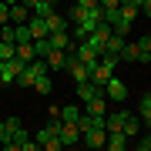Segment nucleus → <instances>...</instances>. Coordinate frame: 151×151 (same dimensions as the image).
Here are the masks:
<instances>
[{"label": "nucleus", "instance_id": "nucleus-1", "mask_svg": "<svg viewBox=\"0 0 151 151\" xmlns=\"http://www.w3.org/2000/svg\"><path fill=\"white\" fill-rule=\"evenodd\" d=\"M111 34H114V27H111L108 20H101V24H97V27L91 30V37H87V44H91V47L97 50V54H101V50H104V44H108V37H111Z\"/></svg>", "mask_w": 151, "mask_h": 151}, {"label": "nucleus", "instance_id": "nucleus-2", "mask_svg": "<svg viewBox=\"0 0 151 151\" xmlns=\"http://www.w3.org/2000/svg\"><path fill=\"white\" fill-rule=\"evenodd\" d=\"M37 145H40L44 151H60V148H64V145H60V134L50 128V124H44V128L37 131Z\"/></svg>", "mask_w": 151, "mask_h": 151}, {"label": "nucleus", "instance_id": "nucleus-3", "mask_svg": "<svg viewBox=\"0 0 151 151\" xmlns=\"http://www.w3.org/2000/svg\"><path fill=\"white\" fill-rule=\"evenodd\" d=\"M24 67H27V64H24L20 57H10V60H0V81H4V84H14V81H17V74H20Z\"/></svg>", "mask_w": 151, "mask_h": 151}, {"label": "nucleus", "instance_id": "nucleus-4", "mask_svg": "<svg viewBox=\"0 0 151 151\" xmlns=\"http://www.w3.org/2000/svg\"><path fill=\"white\" fill-rule=\"evenodd\" d=\"M77 60H81L87 70H94L97 64H101V54H97V50H94L87 40H81V44H77Z\"/></svg>", "mask_w": 151, "mask_h": 151}, {"label": "nucleus", "instance_id": "nucleus-5", "mask_svg": "<svg viewBox=\"0 0 151 151\" xmlns=\"http://www.w3.org/2000/svg\"><path fill=\"white\" fill-rule=\"evenodd\" d=\"M57 134H60V145H64V148H70V145H81V128H77V121H64Z\"/></svg>", "mask_w": 151, "mask_h": 151}, {"label": "nucleus", "instance_id": "nucleus-6", "mask_svg": "<svg viewBox=\"0 0 151 151\" xmlns=\"http://www.w3.org/2000/svg\"><path fill=\"white\" fill-rule=\"evenodd\" d=\"M124 44H128V37H124V34H111L108 44H104V50H101V57H121Z\"/></svg>", "mask_w": 151, "mask_h": 151}, {"label": "nucleus", "instance_id": "nucleus-7", "mask_svg": "<svg viewBox=\"0 0 151 151\" xmlns=\"http://www.w3.org/2000/svg\"><path fill=\"white\" fill-rule=\"evenodd\" d=\"M104 94H108V101L121 104L124 97H128V87H124V81H118V77H111V81L104 84Z\"/></svg>", "mask_w": 151, "mask_h": 151}, {"label": "nucleus", "instance_id": "nucleus-8", "mask_svg": "<svg viewBox=\"0 0 151 151\" xmlns=\"http://www.w3.org/2000/svg\"><path fill=\"white\" fill-rule=\"evenodd\" d=\"M44 60H47V67H50V70H67V50L50 47L47 54H44Z\"/></svg>", "mask_w": 151, "mask_h": 151}, {"label": "nucleus", "instance_id": "nucleus-9", "mask_svg": "<svg viewBox=\"0 0 151 151\" xmlns=\"http://www.w3.org/2000/svg\"><path fill=\"white\" fill-rule=\"evenodd\" d=\"M81 141L87 148H104V141H108V131H101V128H91V131H84Z\"/></svg>", "mask_w": 151, "mask_h": 151}, {"label": "nucleus", "instance_id": "nucleus-10", "mask_svg": "<svg viewBox=\"0 0 151 151\" xmlns=\"http://www.w3.org/2000/svg\"><path fill=\"white\" fill-rule=\"evenodd\" d=\"M27 27H30V37L34 40H40V37H47V20H44V17H37V14H30V20H27Z\"/></svg>", "mask_w": 151, "mask_h": 151}, {"label": "nucleus", "instance_id": "nucleus-11", "mask_svg": "<svg viewBox=\"0 0 151 151\" xmlns=\"http://www.w3.org/2000/svg\"><path fill=\"white\" fill-rule=\"evenodd\" d=\"M101 91H104V87H97V84L91 81V77H87V81H81V84H77V97H81V101H84V104H87V101H91V97H94V94H101Z\"/></svg>", "mask_w": 151, "mask_h": 151}, {"label": "nucleus", "instance_id": "nucleus-12", "mask_svg": "<svg viewBox=\"0 0 151 151\" xmlns=\"http://www.w3.org/2000/svg\"><path fill=\"white\" fill-rule=\"evenodd\" d=\"M104 145H108L111 151H124L131 141H128V134H124V131H108V141H104Z\"/></svg>", "mask_w": 151, "mask_h": 151}, {"label": "nucleus", "instance_id": "nucleus-13", "mask_svg": "<svg viewBox=\"0 0 151 151\" xmlns=\"http://www.w3.org/2000/svg\"><path fill=\"white\" fill-rule=\"evenodd\" d=\"M84 108H87V114H104V111H108V94H104V91H101V94H94L91 101L84 104Z\"/></svg>", "mask_w": 151, "mask_h": 151}, {"label": "nucleus", "instance_id": "nucleus-14", "mask_svg": "<svg viewBox=\"0 0 151 151\" xmlns=\"http://www.w3.org/2000/svg\"><path fill=\"white\" fill-rule=\"evenodd\" d=\"M121 131H124V134H128V141H134V138H138V131H141V121L134 118V111H128V118H124Z\"/></svg>", "mask_w": 151, "mask_h": 151}, {"label": "nucleus", "instance_id": "nucleus-15", "mask_svg": "<svg viewBox=\"0 0 151 151\" xmlns=\"http://www.w3.org/2000/svg\"><path fill=\"white\" fill-rule=\"evenodd\" d=\"M30 14H34V10H30V7H24L20 0H17V4H10V20H14V24H27Z\"/></svg>", "mask_w": 151, "mask_h": 151}, {"label": "nucleus", "instance_id": "nucleus-16", "mask_svg": "<svg viewBox=\"0 0 151 151\" xmlns=\"http://www.w3.org/2000/svg\"><path fill=\"white\" fill-rule=\"evenodd\" d=\"M118 60H138V64H145V54H141L138 40H134V44H124V50H121V57H118Z\"/></svg>", "mask_w": 151, "mask_h": 151}, {"label": "nucleus", "instance_id": "nucleus-17", "mask_svg": "<svg viewBox=\"0 0 151 151\" xmlns=\"http://www.w3.org/2000/svg\"><path fill=\"white\" fill-rule=\"evenodd\" d=\"M44 20H47V30H50V34H57V30H67V17H60L57 10H54V14H47Z\"/></svg>", "mask_w": 151, "mask_h": 151}, {"label": "nucleus", "instance_id": "nucleus-18", "mask_svg": "<svg viewBox=\"0 0 151 151\" xmlns=\"http://www.w3.org/2000/svg\"><path fill=\"white\" fill-rule=\"evenodd\" d=\"M124 118H128V111H114V114H108V118H104V121H108V131H121V124H124Z\"/></svg>", "mask_w": 151, "mask_h": 151}, {"label": "nucleus", "instance_id": "nucleus-19", "mask_svg": "<svg viewBox=\"0 0 151 151\" xmlns=\"http://www.w3.org/2000/svg\"><path fill=\"white\" fill-rule=\"evenodd\" d=\"M14 40H17V44H30V40H34L27 24H14Z\"/></svg>", "mask_w": 151, "mask_h": 151}, {"label": "nucleus", "instance_id": "nucleus-20", "mask_svg": "<svg viewBox=\"0 0 151 151\" xmlns=\"http://www.w3.org/2000/svg\"><path fill=\"white\" fill-rule=\"evenodd\" d=\"M17 57H20L24 64H30V60L37 57V54H34V40H30V44H17Z\"/></svg>", "mask_w": 151, "mask_h": 151}, {"label": "nucleus", "instance_id": "nucleus-21", "mask_svg": "<svg viewBox=\"0 0 151 151\" xmlns=\"http://www.w3.org/2000/svg\"><path fill=\"white\" fill-rule=\"evenodd\" d=\"M34 81H37V74H34L30 67H24L20 74H17V81H14V84H20V87H34Z\"/></svg>", "mask_w": 151, "mask_h": 151}, {"label": "nucleus", "instance_id": "nucleus-22", "mask_svg": "<svg viewBox=\"0 0 151 151\" xmlns=\"http://www.w3.org/2000/svg\"><path fill=\"white\" fill-rule=\"evenodd\" d=\"M34 91H40V94H50V91H54V84H50V74H40L37 81H34Z\"/></svg>", "mask_w": 151, "mask_h": 151}, {"label": "nucleus", "instance_id": "nucleus-23", "mask_svg": "<svg viewBox=\"0 0 151 151\" xmlns=\"http://www.w3.org/2000/svg\"><path fill=\"white\" fill-rule=\"evenodd\" d=\"M10 57H17V44L0 40V60H10Z\"/></svg>", "mask_w": 151, "mask_h": 151}, {"label": "nucleus", "instance_id": "nucleus-24", "mask_svg": "<svg viewBox=\"0 0 151 151\" xmlns=\"http://www.w3.org/2000/svg\"><path fill=\"white\" fill-rule=\"evenodd\" d=\"M81 118V108L77 104H67V108H60V121H77Z\"/></svg>", "mask_w": 151, "mask_h": 151}, {"label": "nucleus", "instance_id": "nucleus-25", "mask_svg": "<svg viewBox=\"0 0 151 151\" xmlns=\"http://www.w3.org/2000/svg\"><path fill=\"white\" fill-rule=\"evenodd\" d=\"M67 17H70V20H74V24H81L84 17H87V7H81V4H70V10H67Z\"/></svg>", "mask_w": 151, "mask_h": 151}, {"label": "nucleus", "instance_id": "nucleus-26", "mask_svg": "<svg viewBox=\"0 0 151 151\" xmlns=\"http://www.w3.org/2000/svg\"><path fill=\"white\" fill-rule=\"evenodd\" d=\"M138 47H141V54H145V64L151 60V34H141L138 37Z\"/></svg>", "mask_w": 151, "mask_h": 151}, {"label": "nucleus", "instance_id": "nucleus-27", "mask_svg": "<svg viewBox=\"0 0 151 151\" xmlns=\"http://www.w3.org/2000/svg\"><path fill=\"white\" fill-rule=\"evenodd\" d=\"M34 14H37V17H47V14H54V0H40V4L34 7Z\"/></svg>", "mask_w": 151, "mask_h": 151}, {"label": "nucleus", "instance_id": "nucleus-28", "mask_svg": "<svg viewBox=\"0 0 151 151\" xmlns=\"http://www.w3.org/2000/svg\"><path fill=\"white\" fill-rule=\"evenodd\" d=\"M131 145H134L138 151H151V134H138L134 141H131Z\"/></svg>", "mask_w": 151, "mask_h": 151}, {"label": "nucleus", "instance_id": "nucleus-29", "mask_svg": "<svg viewBox=\"0 0 151 151\" xmlns=\"http://www.w3.org/2000/svg\"><path fill=\"white\" fill-rule=\"evenodd\" d=\"M138 114H141V121L151 128V104H145V101H141V104H138Z\"/></svg>", "mask_w": 151, "mask_h": 151}, {"label": "nucleus", "instance_id": "nucleus-30", "mask_svg": "<svg viewBox=\"0 0 151 151\" xmlns=\"http://www.w3.org/2000/svg\"><path fill=\"white\" fill-rule=\"evenodd\" d=\"M4 124H7V131H10V138H14V131H20V128H24V124H20V118H7Z\"/></svg>", "mask_w": 151, "mask_h": 151}, {"label": "nucleus", "instance_id": "nucleus-31", "mask_svg": "<svg viewBox=\"0 0 151 151\" xmlns=\"http://www.w3.org/2000/svg\"><path fill=\"white\" fill-rule=\"evenodd\" d=\"M0 40H10V44H17V40H14V27H7V24H4V27H0Z\"/></svg>", "mask_w": 151, "mask_h": 151}, {"label": "nucleus", "instance_id": "nucleus-32", "mask_svg": "<svg viewBox=\"0 0 151 151\" xmlns=\"http://www.w3.org/2000/svg\"><path fill=\"white\" fill-rule=\"evenodd\" d=\"M7 141H10V131H7V124L0 121V145H7Z\"/></svg>", "mask_w": 151, "mask_h": 151}, {"label": "nucleus", "instance_id": "nucleus-33", "mask_svg": "<svg viewBox=\"0 0 151 151\" xmlns=\"http://www.w3.org/2000/svg\"><path fill=\"white\" fill-rule=\"evenodd\" d=\"M101 4V10H111V7H121V0H97Z\"/></svg>", "mask_w": 151, "mask_h": 151}, {"label": "nucleus", "instance_id": "nucleus-34", "mask_svg": "<svg viewBox=\"0 0 151 151\" xmlns=\"http://www.w3.org/2000/svg\"><path fill=\"white\" fill-rule=\"evenodd\" d=\"M141 14H148V17H151V0H141Z\"/></svg>", "mask_w": 151, "mask_h": 151}, {"label": "nucleus", "instance_id": "nucleus-35", "mask_svg": "<svg viewBox=\"0 0 151 151\" xmlns=\"http://www.w3.org/2000/svg\"><path fill=\"white\" fill-rule=\"evenodd\" d=\"M20 4H24V7H30V10H34V7L40 4V0H20Z\"/></svg>", "mask_w": 151, "mask_h": 151}, {"label": "nucleus", "instance_id": "nucleus-36", "mask_svg": "<svg viewBox=\"0 0 151 151\" xmlns=\"http://www.w3.org/2000/svg\"><path fill=\"white\" fill-rule=\"evenodd\" d=\"M141 101H145V104H151V91H148V94H145V97H141Z\"/></svg>", "mask_w": 151, "mask_h": 151}, {"label": "nucleus", "instance_id": "nucleus-37", "mask_svg": "<svg viewBox=\"0 0 151 151\" xmlns=\"http://www.w3.org/2000/svg\"><path fill=\"white\" fill-rule=\"evenodd\" d=\"M4 4H17V0H4Z\"/></svg>", "mask_w": 151, "mask_h": 151}, {"label": "nucleus", "instance_id": "nucleus-38", "mask_svg": "<svg viewBox=\"0 0 151 151\" xmlns=\"http://www.w3.org/2000/svg\"><path fill=\"white\" fill-rule=\"evenodd\" d=\"M70 4H74V0H70Z\"/></svg>", "mask_w": 151, "mask_h": 151}, {"label": "nucleus", "instance_id": "nucleus-39", "mask_svg": "<svg viewBox=\"0 0 151 151\" xmlns=\"http://www.w3.org/2000/svg\"><path fill=\"white\" fill-rule=\"evenodd\" d=\"M0 4H4V0H0Z\"/></svg>", "mask_w": 151, "mask_h": 151}]
</instances>
